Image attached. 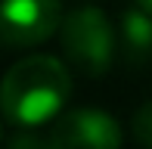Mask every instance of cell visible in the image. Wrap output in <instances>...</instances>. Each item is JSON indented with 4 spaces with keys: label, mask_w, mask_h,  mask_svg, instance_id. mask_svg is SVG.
Returning a JSON list of instances; mask_svg holds the SVG:
<instances>
[{
    "label": "cell",
    "mask_w": 152,
    "mask_h": 149,
    "mask_svg": "<svg viewBox=\"0 0 152 149\" xmlns=\"http://www.w3.org/2000/svg\"><path fill=\"white\" fill-rule=\"evenodd\" d=\"M59 40L68 65L87 78L106 74L115 59V50H118V34L109 25L106 12L96 6H81V9L68 12L62 19Z\"/></svg>",
    "instance_id": "cell-2"
},
{
    "label": "cell",
    "mask_w": 152,
    "mask_h": 149,
    "mask_svg": "<svg viewBox=\"0 0 152 149\" xmlns=\"http://www.w3.org/2000/svg\"><path fill=\"white\" fill-rule=\"evenodd\" d=\"M137 6H143L146 12H152V0H137Z\"/></svg>",
    "instance_id": "cell-8"
},
{
    "label": "cell",
    "mask_w": 152,
    "mask_h": 149,
    "mask_svg": "<svg viewBox=\"0 0 152 149\" xmlns=\"http://www.w3.org/2000/svg\"><path fill=\"white\" fill-rule=\"evenodd\" d=\"M10 149H50V140H40L34 134H19L10 140Z\"/></svg>",
    "instance_id": "cell-7"
},
{
    "label": "cell",
    "mask_w": 152,
    "mask_h": 149,
    "mask_svg": "<svg viewBox=\"0 0 152 149\" xmlns=\"http://www.w3.org/2000/svg\"><path fill=\"white\" fill-rule=\"evenodd\" d=\"M50 149H121V127L109 112L75 109L56 118Z\"/></svg>",
    "instance_id": "cell-4"
},
{
    "label": "cell",
    "mask_w": 152,
    "mask_h": 149,
    "mask_svg": "<svg viewBox=\"0 0 152 149\" xmlns=\"http://www.w3.org/2000/svg\"><path fill=\"white\" fill-rule=\"evenodd\" d=\"M134 137H137V143H140L143 149H152V99L149 103H143L140 109H137L134 115Z\"/></svg>",
    "instance_id": "cell-6"
},
{
    "label": "cell",
    "mask_w": 152,
    "mask_h": 149,
    "mask_svg": "<svg viewBox=\"0 0 152 149\" xmlns=\"http://www.w3.org/2000/svg\"><path fill=\"white\" fill-rule=\"evenodd\" d=\"M72 96V74L68 65L56 56L34 53L25 56L3 78V115L10 124L37 127L53 121Z\"/></svg>",
    "instance_id": "cell-1"
},
{
    "label": "cell",
    "mask_w": 152,
    "mask_h": 149,
    "mask_svg": "<svg viewBox=\"0 0 152 149\" xmlns=\"http://www.w3.org/2000/svg\"><path fill=\"white\" fill-rule=\"evenodd\" d=\"M59 0H3L0 34L6 47H37L62 28Z\"/></svg>",
    "instance_id": "cell-3"
},
{
    "label": "cell",
    "mask_w": 152,
    "mask_h": 149,
    "mask_svg": "<svg viewBox=\"0 0 152 149\" xmlns=\"http://www.w3.org/2000/svg\"><path fill=\"white\" fill-rule=\"evenodd\" d=\"M118 50L130 65H143L152 59V12L143 6H130L118 19Z\"/></svg>",
    "instance_id": "cell-5"
}]
</instances>
